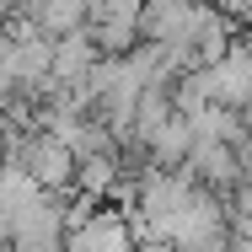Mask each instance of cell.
Wrapping results in <instances>:
<instances>
[{"label":"cell","mask_w":252,"mask_h":252,"mask_svg":"<svg viewBox=\"0 0 252 252\" xmlns=\"http://www.w3.org/2000/svg\"><path fill=\"white\" fill-rule=\"evenodd\" d=\"M193 124L188 118H172L161 134L151 140V166L156 172H188V161H193Z\"/></svg>","instance_id":"cell-1"}]
</instances>
